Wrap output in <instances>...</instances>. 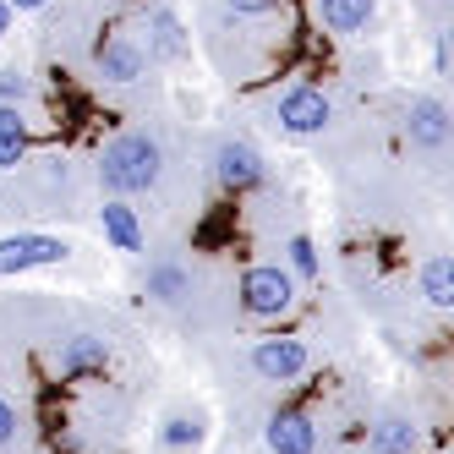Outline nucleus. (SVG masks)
Segmentation results:
<instances>
[{
	"instance_id": "f257e3e1",
	"label": "nucleus",
	"mask_w": 454,
	"mask_h": 454,
	"mask_svg": "<svg viewBox=\"0 0 454 454\" xmlns=\"http://www.w3.org/2000/svg\"><path fill=\"white\" fill-rule=\"evenodd\" d=\"M159 170H165V153H159L153 137L143 132H126L105 148L99 159V181L115 192V198H137V192H153L159 186Z\"/></svg>"
},
{
	"instance_id": "f03ea898",
	"label": "nucleus",
	"mask_w": 454,
	"mask_h": 454,
	"mask_svg": "<svg viewBox=\"0 0 454 454\" xmlns=\"http://www.w3.org/2000/svg\"><path fill=\"white\" fill-rule=\"evenodd\" d=\"M236 296H241L247 317H285L290 307H296V279H290L279 263H257V269L241 274Z\"/></svg>"
},
{
	"instance_id": "7ed1b4c3",
	"label": "nucleus",
	"mask_w": 454,
	"mask_h": 454,
	"mask_svg": "<svg viewBox=\"0 0 454 454\" xmlns=\"http://www.w3.org/2000/svg\"><path fill=\"white\" fill-rule=\"evenodd\" d=\"M67 257H72L67 236H44V231L0 236V279L27 274V269H55V263H67Z\"/></svg>"
},
{
	"instance_id": "20e7f679",
	"label": "nucleus",
	"mask_w": 454,
	"mask_h": 454,
	"mask_svg": "<svg viewBox=\"0 0 454 454\" xmlns=\"http://www.w3.org/2000/svg\"><path fill=\"white\" fill-rule=\"evenodd\" d=\"M274 121L290 137H317L323 126L334 121V105H329V93H317V88H285L274 99Z\"/></svg>"
},
{
	"instance_id": "39448f33",
	"label": "nucleus",
	"mask_w": 454,
	"mask_h": 454,
	"mask_svg": "<svg viewBox=\"0 0 454 454\" xmlns=\"http://www.w3.org/2000/svg\"><path fill=\"white\" fill-rule=\"evenodd\" d=\"M307 367H312V350H307L301 340H290V334L257 340V345H252V372L269 378V383H290V378H301Z\"/></svg>"
},
{
	"instance_id": "423d86ee",
	"label": "nucleus",
	"mask_w": 454,
	"mask_h": 454,
	"mask_svg": "<svg viewBox=\"0 0 454 454\" xmlns=\"http://www.w3.org/2000/svg\"><path fill=\"white\" fill-rule=\"evenodd\" d=\"M214 170H219V181L231 192H252V186H263V153H257L252 143H219Z\"/></svg>"
},
{
	"instance_id": "0eeeda50",
	"label": "nucleus",
	"mask_w": 454,
	"mask_h": 454,
	"mask_svg": "<svg viewBox=\"0 0 454 454\" xmlns=\"http://www.w3.org/2000/svg\"><path fill=\"white\" fill-rule=\"evenodd\" d=\"M263 443L274 454H312L317 449V427H312L301 411H274L269 427H263Z\"/></svg>"
},
{
	"instance_id": "6e6552de",
	"label": "nucleus",
	"mask_w": 454,
	"mask_h": 454,
	"mask_svg": "<svg viewBox=\"0 0 454 454\" xmlns=\"http://www.w3.org/2000/svg\"><path fill=\"white\" fill-rule=\"evenodd\" d=\"M93 67H99V77L105 82H137L143 77V67H148V60H143V50L132 44V39H99V50H93Z\"/></svg>"
},
{
	"instance_id": "1a4fd4ad",
	"label": "nucleus",
	"mask_w": 454,
	"mask_h": 454,
	"mask_svg": "<svg viewBox=\"0 0 454 454\" xmlns=\"http://www.w3.org/2000/svg\"><path fill=\"white\" fill-rule=\"evenodd\" d=\"M405 132H411V143H421V148H443V143H449V110H443L438 99H411Z\"/></svg>"
},
{
	"instance_id": "9d476101",
	"label": "nucleus",
	"mask_w": 454,
	"mask_h": 454,
	"mask_svg": "<svg viewBox=\"0 0 454 454\" xmlns=\"http://www.w3.org/2000/svg\"><path fill=\"white\" fill-rule=\"evenodd\" d=\"M317 6V22L329 27V34H362V27L372 22V12H378V0H312Z\"/></svg>"
},
{
	"instance_id": "9b49d317",
	"label": "nucleus",
	"mask_w": 454,
	"mask_h": 454,
	"mask_svg": "<svg viewBox=\"0 0 454 454\" xmlns=\"http://www.w3.org/2000/svg\"><path fill=\"white\" fill-rule=\"evenodd\" d=\"M60 372L67 378H82V372H105V362H110V350H105V340L99 334H72L67 345H60Z\"/></svg>"
},
{
	"instance_id": "f8f14e48",
	"label": "nucleus",
	"mask_w": 454,
	"mask_h": 454,
	"mask_svg": "<svg viewBox=\"0 0 454 454\" xmlns=\"http://www.w3.org/2000/svg\"><path fill=\"white\" fill-rule=\"evenodd\" d=\"M99 231H105V241H110L115 252H143V224H137V214L126 208L121 198H110V203L99 208Z\"/></svg>"
},
{
	"instance_id": "ddd939ff",
	"label": "nucleus",
	"mask_w": 454,
	"mask_h": 454,
	"mask_svg": "<svg viewBox=\"0 0 454 454\" xmlns=\"http://www.w3.org/2000/svg\"><path fill=\"white\" fill-rule=\"evenodd\" d=\"M421 449V427L405 416H383L372 427V454H416Z\"/></svg>"
},
{
	"instance_id": "4468645a",
	"label": "nucleus",
	"mask_w": 454,
	"mask_h": 454,
	"mask_svg": "<svg viewBox=\"0 0 454 454\" xmlns=\"http://www.w3.org/2000/svg\"><path fill=\"white\" fill-rule=\"evenodd\" d=\"M27 159V121L17 105H0V170H17Z\"/></svg>"
},
{
	"instance_id": "2eb2a0df",
	"label": "nucleus",
	"mask_w": 454,
	"mask_h": 454,
	"mask_svg": "<svg viewBox=\"0 0 454 454\" xmlns=\"http://www.w3.org/2000/svg\"><path fill=\"white\" fill-rule=\"evenodd\" d=\"M148 296L165 301V307L186 301V296H192V274H186L181 263H153V269H148Z\"/></svg>"
},
{
	"instance_id": "dca6fc26",
	"label": "nucleus",
	"mask_w": 454,
	"mask_h": 454,
	"mask_svg": "<svg viewBox=\"0 0 454 454\" xmlns=\"http://www.w3.org/2000/svg\"><path fill=\"white\" fill-rule=\"evenodd\" d=\"M421 296H427V307H438V312L454 307V263L449 257H427V269H421Z\"/></svg>"
},
{
	"instance_id": "f3484780",
	"label": "nucleus",
	"mask_w": 454,
	"mask_h": 454,
	"mask_svg": "<svg viewBox=\"0 0 454 454\" xmlns=\"http://www.w3.org/2000/svg\"><path fill=\"white\" fill-rule=\"evenodd\" d=\"M153 44H159V55H181L186 50V39H181V22L170 17V12H153Z\"/></svg>"
},
{
	"instance_id": "a211bd4d",
	"label": "nucleus",
	"mask_w": 454,
	"mask_h": 454,
	"mask_svg": "<svg viewBox=\"0 0 454 454\" xmlns=\"http://www.w3.org/2000/svg\"><path fill=\"white\" fill-rule=\"evenodd\" d=\"M159 438H165V449H192V443L203 438V427H198L192 416H170V421H165V433H159Z\"/></svg>"
},
{
	"instance_id": "6ab92c4d",
	"label": "nucleus",
	"mask_w": 454,
	"mask_h": 454,
	"mask_svg": "<svg viewBox=\"0 0 454 454\" xmlns=\"http://www.w3.org/2000/svg\"><path fill=\"white\" fill-rule=\"evenodd\" d=\"M285 252H290V269H296L301 279H312V274H317V247H312L307 236H296V241H290Z\"/></svg>"
},
{
	"instance_id": "aec40b11",
	"label": "nucleus",
	"mask_w": 454,
	"mask_h": 454,
	"mask_svg": "<svg viewBox=\"0 0 454 454\" xmlns=\"http://www.w3.org/2000/svg\"><path fill=\"white\" fill-rule=\"evenodd\" d=\"M27 93V77L22 72H0V105H17Z\"/></svg>"
},
{
	"instance_id": "412c9836",
	"label": "nucleus",
	"mask_w": 454,
	"mask_h": 454,
	"mask_svg": "<svg viewBox=\"0 0 454 454\" xmlns=\"http://www.w3.org/2000/svg\"><path fill=\"white\" fill-rule=\"evenodd\" d=\"M12 438H17V405L0 400V443H12Z\"/></svg>"
},
{
	"instance_id": "4be33fe9",
	"label": "nucleus",
	"mask_w": 454,
	"mask_h": 454,
	"mask_svg": "<svg viewBox=\"0 0 454 454\" xmlns=\"http://www.w3.org/2000/svg\"><path fill=\"white\" fill-rule=\"evenodd\" d=\"M274 6H279V0H231V12H241V17H263Z\"/></svg>"
},
{
	"instance_id": "5701e85b",
	"label": "nucleus",
	"mask_w": 454,
	"mask_h": 454,
	"mask_svg": "<svg viewBox=\"0 0 454 454\" xmlns=\"http://www.w3.org/2000/svg\"><path fill=\"white\" fill-rule=\"evenodd\" d=\"M12 17H17V12L6 6V0H0V39H6V34H12Z\"/></svg>"
},
{
	"instance_id": "b1692460",
	"label": "nucleus",
	"mask_w": 454,
	"mask_h": 454,
	"mask_svg": "<svg viewBox=\"0 0 454 454\" xmlns=\"http://www.w3.org/2000/svg\"><path fill=\"white\" fill-rule=\"evenodd\" d=\"M12 12H39V6H50V0H6Z\"/></svg>"
}]
</instances>
